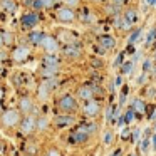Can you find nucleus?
I'll return each instance as SVG.
<instances>
[{
    "mask_svg": "<svg viewBox=\"0 0 156 156\" xmlns=\"http://www.w3.org/2000/svg\"><path fill=\"white\" fill-rule=\"evenodd\" d=\"M109 143H112V133L106 131L104 133V144H109Z\"/></svg>",
    "mask_w": 156,
    "mask_h": 156,
    "instance_id": "nucleus-26",
    "label": "nucleus"
},
{
    "mask_svg": "<svg viewBox=\"0 0 156 156\" xmlns=\"http://www.w3.org/2000/svg\"><path fill=\"white\" fill-rule=\"evenodd\" d=\"M54 2H55V0H41L42 7H52V5H54Z\"/></svg>",
    "mask_w": 156,
    "mask_h": 156,
    "instance_id": "nucleus-29",
    "label": "nucleus"
},
{
    "mask_svg": "<svg viewBox=\"0 0 156 156\" xmlns=\"http://www.w3.org/2000/svg\"><path fill=\"white\" fill-rule=\"evenodd\" d=\"M72 122H74V118H71V116H59V118H55V126L57 128H67Z\"/></svg>",
    "mask_w": 156,
    "mask_h": 156,
    "instance_id": "nucleus-11",
    "label": "nucleus"
},
{
    "mask_svg": "<svg viewBox=\"0 0 156 156\" xmlns=\"http://www.w3.org/2000/svg\"><path fill=\"white\" fill-rule=\"evenodd\" d=\"M146 2H148L149 5H156V0H146Z\"/></svg>",
    "mask_w": 156,
    "mask_h": 156,
    "instance_id": "nucleus-37",
    "label": "nucleus"
},
{
    "mask_svg": "<svg viewBox=\"0 0 156 156\" xmlns=\"http://www.w3.org/2000/svg\"><path fill=\"white\" fill-rule=\"evenodd\" d=\"M47 156H61V154H59V151H55V149H51Z\"/></svg>",
    "mask_w": 156,
    "mask_h": 156,
    "instance_id": "nucleus-33",
    "label": "nucleus"
},
{
    "mask_svg": "<svg viewBox=\"0 0 156 156\" xmlns=\"http://www.w3.org/2000/svg\"><path fill=\"white\" fill-rule=\"evenodd\" d=\"M133 119H134V109H129V111L126 112V116H124V121L126 122H131Z\"/></svg>",
    "mask_w": 156,
    "mask_h": 156,
    "instance_id": "nucleus-25",
    "label": "nucleus"
},
{
    "mask_svg": "<svg viewBox=\"0 0 156 156\" xmlns=\"http://www.w3.org/2000/svg\"><path fill=\"white\" fill-rule=\"evenodd\" d=\"M111 2H112V5H114V7H122L126 0H111Z\"/></svg>",
    "mask_w": 156,
    "mask_h": 156,
    "instance_id": "nucleus-31",
    "label": "nucleus"
},
{
    "mask_svg": "<svg viewBox=\"0 0 156 156\" xmlns=\"http://www.w3.org/2000/svg\"><path fill=\"white\" fill-rule=\"evenodd\" d=\"M37 22H39V17H37V14H34V12L25 14L24 17H22V25H24V27H34Z\"/></svg>",
    "mask_w": 156,
    "mask_h": 156,
    "instance_id": "nucleus-6",
    "label": "nucleus"
},
{
    "mask_svg": "<svg viewBox=\"0 0 156 156\" xmlns=\"http://www.w3.org/2000/svg\"><path fill=\"white\" fill-rule=\"evenodd\" d=\"M35 128H37V121H35V119L32 118V116L25 118L24 121H22V126H20L22 133H32Z\"/></svg>",
    "mask_w": 156,
    "mask_h": 156,
    "instance_id": "nucleus-5",
    "label": "nucleus"
},
{
    "mask_svg": "<svg viewBox=\"0 0 156 156\" xmlns=\"http://www.w3.org/2000/svg\"><path fill=\"white\" fill-rule=\"evenodd\" d=\"M154 129H156V126H154Z\"/></svg>",
    "mask_w": 156,
    "mask_h": 156,
    "instance_id": "nucleus-45",
    "label": "nucleus"
},
{
    "mask_svg": "<svg viewBox=\"0 0 156 156\" xmlns=\"http://www.w3.org/2000/svg\"><path fill=\"white\" fill-rule=\"evenodd\" d=\"M154 39H156V27H153L151 30H149V34H148V39H146V42H148V44H151Z\"/></svg>",
    "mask_w": 156,
    "mask_h": 156,
    "instance_id": "nucleus-23",
    "label": "nucleus"
},
{
    "mask_svg": "<svg viewBox=\"0 0 156 156\" xmlns=\"http://www.w3.org/2000/svg\"><path fill=\"white\" fill-rule=\"evenodd\" d=\"M4 34V44H10L12 42V34L10 32H2Z\"/></svg>",
    "mask_w": 156,
    "mask_h": 156,
    "instance_id": "nucleus-27",
    "label": "nucleus"
},
{
    "mask_svg": "<svg viewBox=\"0 0 156 156\" xmlns=\"http://www.w3.org/2000/svg\"><path fill=\"white\" fill-rule=\"evenodd\" d=\"M0 149H2V143H0Z\"/></svg>",
    "mask_w": 156,
    "mask_h": 156,
    "instance_id": "nucleus-42",
    "label": "nucleus"
},
{
    "mask_svg": "<svg viewBox=\"0 0 156 156\" xmlns=\"http://www.w3.org/2000/svg\"><path fill=\"white\" fill-rule=\"evenodd\" d=\"M27 55H29L27 47H17L14 51V54H12V57H14V61L20 62V61H24V59H27Z\"/></svg>",
    "mask_w": 156,
    "mask_h": 156,
    "instance_id": "nucleus-9",
    "label": "nucleus"
},
{
    "mask_svg": "<svg viewBox=\"0 0 156 156\" xmlns=\"http://www.w3.org/2000/svg\"><path fill=\"white\" fill-rule=\"evenodd\" d=\"M151 67H153V61H151V59H146V61H144V74H146V72H148Z\"/></svg>",
    "mask_w": 156,
    "mask_h": 156,
    "instance_id": "nucleus-28",
    "label": "nucleus"
},
{
    "mask_svg": "<svg viewBox=\"0 0 156 156\" xmlns=\"http://www.w3.org/2000/svg\"><path fill=\"white\" fill-rule=\"evenodd\" d=\"M44 32H32L30 34V42L32 44H35V45H39V44H42V41H44Z\"/></svg>",
    "mask_w": 156,
    "mask_h": 156,
    "instance_id": "nucleus-14",
    "label": "nucleus"
},
{
    "mask_svg": "<svg viewBox=\"0 0 156 156\" xmlns=\"http://www.w3.org/2000/svg\"><path fill=\"white\" fill-rule=\"evenodd\" d=\"M64 54L67 55V57H79L81 51H79L77 47H74V45H67V47L64 49Z\"/></svg>",
    "mask_w": 156,
    "mask_h": 156,
    "instance_id": "nucleus-15",
    "label": "nucleus"
},
{
    "mask_svg": "<svg viewBox=\"0 0 156 156\" xmlns=\"http://www.w3.org/2000/svg\"><path fill=\"white\" fill-rule=\"evenodd\" d=\"M44 64H45V66H51V67H57V66H59V61L54 57V55L49 54L47 57L44 59Z\"/></svg>",
    "mask_w": 156,
    "mask_h": 156,
    "instance_id": "nucleus-17",
    "label": "nucleus"
},
{
    "mask_svg": "<svg viewBox=\"0 0 156 156\" xmlns=\"http://www.w3.org/2000/svg\"><path fill=\"white\" fill-rule=\"evenodd\" d=\"M139 37H141V29H138V30H134V32H133V34H131V37H129V42L133 44V42H136Z\"/></svg>",
    "mask_w": 156,
    "mask_h": 156,
    "instance_id": "nucleus-22",
    "label": "nucleus"
},
{
    "mask_svg": "<svg viewBox=\"0 0 156 156\" xmlns=\"http://www.w3.org/2000/svg\"><path fill=\"white\" fill-rule=\"evenodd\" d=\"M122 55H124V54H119L118 57H116V61H114V66H119V64H121V61H122Z\"/></svg>",
    "mask_w": 156,
    "mask_h": 156,
    "instance_id": "nucleus-32",
    "label": "nucleus"
},
{
    "mask_svg": "<svg viewBox=\"0 0 156 156\" xmlns=\"http://www.w3.org/2000/svg\"><path fill=\"white\" fill-rule=\"evenodd\" d=\"M121 153H122V151H121V149H116V151H114V153H112V154H111V156H121Z\"/></svg>",
    "mask_w": 156,
    "mask_h": 156,
    "instance_id": "nucleus-35",
    "label": "nucleus"
},
{
    "mask_svg": "<svg viewBox=\"0 0 156 156\" xmlns=\"http://www.w3.org/2000/svg\"><path fill=\"white\" fill-rule=\"evenodd\" d=\"M69 5H77V0H66Z\"/></svg>",
    "mask_w": 156,
    "mask_h": 156,
    "instance_id": "nucleus-34",
    "label": "nucleus"
},
{
    "mask_svg": "<svg viewBox=\"0 0 156 156\" xmlns=\"http://www.w3.org/2000/svg\"><path fill=\"white\" fill-rule=\"evenodd\" d=\"M87 138H89V133H87V131H84L82 128H81V129H77V131H76L74 134L71 136V139H72L74 143H84Z\"/></svg>",
    "mask_w": 156,
    "mask_h": 156,
    "instance_id": "nucleus-12",
    "label": "nucleus"
},
{
    "mask_svg": "<svg viewBox=\"0 0 156 156\" xmlns=\"http://www.w3.org/2000/svg\"><path fill=\"white\" fill-rule=\"evenodd\" d=\"M0 112H2V106H0Z\"/></svg>",
    "mask_w": 156,
    "mask_h": 156,
    "instance_id": "nucleus-40",
    "label": "nucleus"
},
{
    "mask_svg": "<svg viewBox=\"0 0 156 156\" xmlns=\"http://www.w3.org/2000/svg\"><path fill=\"white\" fill-rule=\"evenodd\" d=\"M30 109H32V101L29 98H24L20 101V111L22 112H30Z\"/></svg>",
    "mask_w": 156,
    "mask_h": 156,
    "instance_id": "nucleus-16",
    "label": "nucleus"
},
{
    "mask_svg": "<svg viewBox=\"0 0 156 156\" xmlns=\"http://www.w3.org/2000/svg\"><path fill=\"white\" fill-rule=\"evenodd\" d=\"M124 19H126V20H128L131 25H133V24H136V22H138L139 15H138V12H136V10L129 9V10H126V12H124Z\"/></svg>",
    "mask_w": 156,
    "mask_h": 156,
    "instance_id": "nucleus-13",
    "label": "nucleus"
},
{
    "mask_svg": "<svg viewBox=\"0 0 156 156\" xmlns=\"http://www.w3.org/2000/svg\"><path fill=\"white\" fill-rule=\"evenodd\" d=\"M2 45H5V44H4V34L0 32V47H2Z\"/></svg>",
    "mask_w": 156,
    "mask_h": 156,
    "instance_id": "nucleus-36",
    "label": "nucleus"
},
{
    "mask_svg": "<svg viewBox=\"0 0 156 156\" xmlns=\"http://www.w3.org/2000/svg\"><path fill=\"white\" fill-rule=\"evenodd\" d=\"M4 9H5V10L14 12L15 10V4L12 2V0H4Z\"/></svg>",
    "mask_w": 156,
    "mask_h": 156,
    "instance_id": "nucleus-21",
    "label": "nucleus"
},
{
    "mask_svg": "<svg viewBox=\"0 0 156 156\" xmlns=\"http://www.w3.org/2000/svg\"><path fill=\"white\" fill-rule=\"evenodd\" d=\"M153 144H154V149H156V136H153Z\"/></svg>",
    "mask_w": 156,
    "mask_h": 156,
    "instance_id": "nucleus-38",
    "label": "nucleus"
},
{
    "mask_svg": "<svg viewBox=\"0 0 156 156\" xmlns=\"http://www.w3.org/2000/svg\"><path fill=\"white\" fill-rule=\"evenodd\" d=\"M149 141H151V139H148V138H146V139H143V144H141V148H143V151H148V146H149Z\"/></svg>",
    "mask_w": 156,
    "mask_h": 156,
    "instance_id": "nucleus-30",
    "label": "nucleus"
},
{
    "mask_svg": "<svg viewBox=\"0 0 156 156\" xmlns=\"http://www.w3.org/2000/svg\"><path fill=\"white\" fill-rule=\"evenodd\" d=\"M0 69H2V62H0Z\"/></svg>",
    "mask_w": 156,
    "mask_h": 156,
    "instance_id": "nucleus-41",
    "label": "nucleus"
},
{
    "mask_svg": "<svg viewBox=\"0 0 156 156\" xmlns=\"http://www.w3.org/2000/svg\"><path fill=\"white\" fill-rule=\"evenodd\" d=\"M99 112V104L96 101H89L87 104L84 106V114L87 116H96Z\"/></svg>",
    "mask_w": 156,
    "mask_h": 156,
    "instance_id": "nucleus-10",
    "label": "nucleus"
},
{
    "mask_svg": "<svg viewBox=\"0 0 156 156\" xmlns=\"http://www.w3.org/2000/svg\"><path fill=\"white\" fill-rule=\"evenodd\" d=\"M4 98V91H2V89H0V99Z\"/></svg>",
    "mask_w": 156,
    "mask_h": 156,
    "instance_id": "nucleus-39",
    "label": "nucleus"
},
{
    "mask_svg": "<svg viewBox=\"0 0 156 156\" xmlns=\"http://www.w3.org/2000/svg\"><path fill=\"white\" fill-rule=\"evenodd\" d=\"M42 47L45 49V51L49 52V54H54L55 51L59 49V45H57V41H55L54 37H44V41H42Z\"/></svg>",
    "mask_w": 156,
    "mask_h": 156,
    "instance_id": "nucleus-4",
    "label": "nucleus"
},
{
    "mask_svg": "<svg viewBox=\"0 0 156 156\" xmlns=\"http://www.w3.org/2000/svg\"><path fill=\"white\" fill-rule=\"evenodd\" d=\"M144 109H146L144 102H143L141 99H136V101H134V111H138V112H144Z\"/></svg>",
    "mask_w": 156,
    "mask_h": 156,
    "instance_id": "nucleus-19",
    "label": "nucleus"
},
{
    "mask_svg": "<svg viewBox=\"0 0 156 156\" xmlns=\"http://www.w3.org/2000/svg\"><path fill=\"white\" fill-rule=\"evenodd\" d=\"M154 76H156V69H154Z\"/></svg>",
    "mask_w": 156,
    "mask_h": 156,
    "instance_id": "nucleus-43",
    "label": "nucleus"
},
{
    "mask_svg": "<svg viewBox=\"0 0 156 156\" xmlns=\"http://www.w3.org/2000/svg\"><path fill=\"white\" fill-rule=\"evenodd\" d=\"M47 124H49V121L45 118H41V119H37V129H41V131H44V129H47Z\"/></svg>",
    "mask_w": 156,
    "mask_h": 156,
    "instance_id": "nucleus-20",
    "label": "nucleus"
},
{
    "mask_svg": "<svg viewBox=\"0 0 156 156\" xmlns=\"http://www.w3.org/2000/svg\"><path fill=\"white\" fill-rule=\"evenodd\" d=\"M76 106H77V102H76V99L72 98V96H64V98L59 101V108H61L62 111H74Z\"/></svg>",
    "mask_w": 156,
    "mask_h": 156,
    "instance_id": "nucleus-1",
    "label": "nucleus"
},
{
    "mask_svg": "<svg viewBox=\"0 0 156 156\" xmlns=\"http://www.w3.org/2000/svg\"><path fill=\"white\" fill-rule=\"evenodd\" d=\"M154 59H156V52H154Z\"/></svg>",
    "mask_w": 156,
    "mask_h": 156,
    "instance_id": "nucleus-44",
    "label": "nucleus"
},
{
    "mask_svg": "<svg viewBox=\"0 0 156 156\" xmlns=\"http://www.w3.org/2000/svg\"><path fill=\"white\" fill-rule=\"evenodd\" d=\"M57 72V67H51V66H45L44 71H42V74L45 76V77H52V76Z\"/></svg>",
    "mask_w": 156,
    "mask_h": 156,
    "instance_id": "nucleus-18",
    "label": "nucleus"
},
{
    "mask_svg": "<svg viewBox=\"0 0 156 156\" xmlns=\"http://www.w3.org/2000/svg\"><path fill=\"white\" fill-rule=\"evenodd\" d=\"M131 71H133V62H124L122 64V72L124 74H131Z\"/></svg>",
    "mask_w": 156,
    "mask_h": 156,
    "instance_id": "nucleus-24",
    "label": "nucleus"
},
{
    "mask_svg": "<svg viewBox=\"0 0 156 156\" xmlns=\"http://www.w3.org/2000/svg\"><path fill=\"white\" fill-rule=\"evenodd\" d=\"M77 96H79V99H84V101H91L92 96H94V92H92V87H91V86H82V87H79Z\"/></svg>",
    "mask_w": 156,
    "mask_h": 156,
    "instance_id": "nucleus-7",
    "label": "nucleus"
},
{
    "mask_svg": "<svg viewBox=\"0 0 156 156\" xmlns=\"http://www.w3.org/2000/svg\"><path fill=\"white\" fill-rule=\"evenodd\" d=\"M99 45H102V49L108 51V49H112L116 45V41L111 35H101V37H99Z\"/></svg>",
    "mask_w": 156,
    "mask_h": 156,
    "instance_id": "nucleus-8",
    "label": "nucleus"
},
{
    "mask_svg": "<svg viewBox=\"0 0 156 156\" xmlns=\"http://www.w3.org/2000/svg\"><path fill=\"white\" fill-rule=\"evenodd\" d=\"M57 19L61 22H72L76 19V14L69 7H62V9H59V12H57Z\"/></svg>",
    "mask_w": 156,
    "mask_h": 156,
    "instance_id": "nucleus-2",
    "label": "nucleus"
},
{
    "mask_svg": "<svg viewBox=\"0 0 156 156\" xmlns=\"http://www.w3.org/2000/svg\"><path fill=\"white\" fill-rule=\"evenodd\" d=\"M19 119H20V116H19L17 111H7V112H4L2 121H4L5 126H15L19 122Z\"/></svg>",
    "mask_w": 156,
    "mask_h": 156,
    "instance_id": "nucleus-3",
    "label": "nucleus"
}]
</instances>
